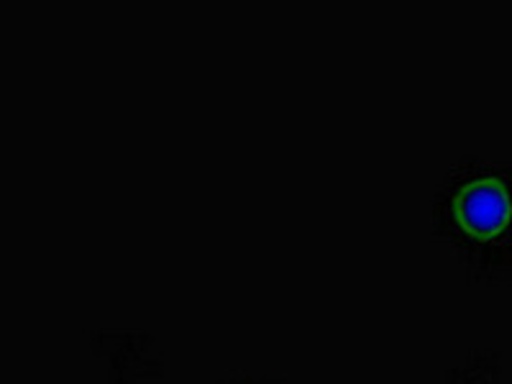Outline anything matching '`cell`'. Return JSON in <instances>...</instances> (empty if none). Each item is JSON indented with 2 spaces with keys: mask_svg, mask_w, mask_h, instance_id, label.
<instances>
[{
  "mask_svg": "<svg viewBox=\"0 0 512 384\" xmlns=\"http://www.w3.org/2000/svg\"><path fill=\"white\" fill-rule=\"evenodd\" d=\"M454 218L464 231L479 239H492L510 226L512 192L510 185L492 175L474 177L459 187L454 200Z\"/></svg>",
  "mask_w": 512,
  "mask_h": 384,
  "instance_id": "6da1fadb",
  "label": "cell"
}]
</instances>
